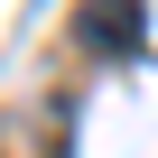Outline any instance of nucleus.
Instances as JSON below:
<instances>
[{"mask_svg":"<svg viewBox=\"0 0 158 158\" xmlns=\"http://www.w3.org/2000/svg\"><path fill=\"white\" fill-rule=\"evenodd\" d=\"M93 37V56H139V37H149V19H139V0H84V19H74Z\"/></svg>","mask_w":158,"mask_h":158,"instance_id":"f257e3e1","label":"nucleus"}]
</instances>
